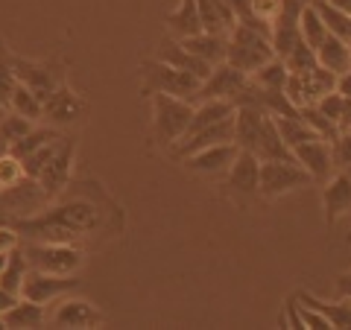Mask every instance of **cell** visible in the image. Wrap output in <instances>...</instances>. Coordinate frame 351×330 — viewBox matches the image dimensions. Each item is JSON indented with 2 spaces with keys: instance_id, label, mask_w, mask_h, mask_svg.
I'll list each match as a JSON object with an SVG mask.
<instances>
[{
  "instance_id": "24",
  "label": "cell",
  "mask_w": 351,
  "mask_h": 330,
  "mask_svg": "<svg viewBox=\"0 0 351 330\" xmlns=\"http://www.w3.org/2000/svg\"><path fill=\"white\" fill-rule=\"evenodd\" d=\"M167 27L173 29L176 38H191L202 32V21H199V9H196V0H182V6L176 12L167 15Z\"/></svg>"
},
{
  "instance_id": "27",
  "label": "cell",
  "mask_w": 351,
  "mask_h": 330,
  "mask_svg": "<svg viewBox=\"0 0 351 330\" xmlns=\"http://www.w3.org/2000/svg\"><path fill=\"white\" fill-rule=\"evenodd\" d=\"M27 272H29V260L24 255V249H12V251H9V257H6L3 272H0V287L21 295V287H24Z\"/></svg>"
},
{
  "instance_id": "40",
  "label": "cell",
  "mask_w": 351,
  "mask_h": 330,
  "mask_svg": "<svg viewBox=\"0 0 351 330\" xmlns=\"http://www.w3.org/2000/svg\"><path fill=\"white\" fill-rule=\"evenodd\" d=\"M281 3L284 0H252V15L272 27V21H276V15L281 12Z\"/></svg>"
},
{
  "instance_id": "10",
  "label": "cell",
  "mask_w": 351,
  "mask_h": 330,
  "mask_svg": "<svg viewBox=\"0 0 351 330\" xmlns=\"http://www.w3.org/2000/svg\"><path fill=\"white\" fill-rule=\"evenodd\" d=\"M80 287V278L76 275H50V272H38L29 269L24 278V287H21V299H29L36 304H50L53 299L71 292Z\"/></svg>"
},
{
  "instance_id": "32",
  "label": "cell",
  "mask_w": 351,
  "mask_h": 330,
  "mask_svg": "<svg viewBox=\"0 0 351 330\" xmlns=\"http://www.w3.org/2000/svg\"><path fill=\"white\" fill-rule=\"evenodd\" d=\"M32 129H36V123H32L29 117L12 112V108H9V114H6L3 120H0V135H3V138L9 140V147L18 144L21 138H27Z\"/></svg>"
},
{
  "instance_id": "41",
  "label": "cell",
  "mask_w": 351,
  "mask_h": 330,
  "mask_svg": "<svg viewBox=\"0 0 351 330\" xmlns=\"http://www.w3.org/2000/svg\"><path fill=\"white\" fill-rule=\"evenodd\" d=\"M316 108L325 114V117H331L334 123L339 126V108H343V94L339 91H331V94H325L319 103H316Z\"/></svg>"
},
{
  "instance_id": "5",
  "label": "cell",
  "mask_w": 351,
  "mask_h": 330,
  "mask_svg": "<svg viewBox=\"0 0 351 330\" xmlns=\"http://www.w3.org/2000/svg\"><path fill=\"white\" fill-rule=\"evenodd\" d=\"M29 269L50 275H76L82 266V251L73 243H29L24 249Z\"/></svg>"
},
{
  "instance_id": "28",
  "label": "cell",
  "mask_w": 351,
  "mask_h": 330,
  "mask_svg": "<svg viewBox=\"0 0 351 330\" xmlns=\"http://www.w3.org/2000/svg\"><path fill=\"white\" fill-rule=\"evenodd\" d=\"M276 126H278V135L281 140L287 144L290 149H295L299 144H307V140H316L319 135L304 123L302 117H276Z\"/></svg>"
},
{
  "instance_id": "22",
  "label": "cell",
  "mask_w": 351,
  "mask_h": 330,
  "mask_svg": "<svg viewBox=\"0 0 351 330\" xmlns=\"http://www.w3.org/2000/svg\"><path fill=\"white\" fill-rule=\"evenodd\" d=\"M295 299L307 307H313V310H319L328 322H331V327H348L351 330V299H346V295H339V301H325V299H316L311 292H299Z\"/></svg>"
},
{
  "instance_id": "42",
  "label": "cell",
  "mask_w": 351,
  "mask_h": 330,
  "mask_svg": "<svg viewBox=\"0 0 351 330\" xmlns=\"http://www.w3.org/2000/svg\"><path fill=\"white\" fill-rule=\"evenodd\" d=\"M12 249H18V231L12 228V225H0V251H12Z\"/></svg>"
},
{
  "instance_id": "30",
  "label": "cell",
  "mask_w": 351,
  "mask_h": 330,
  "mask_svg": "<svg viewBox=\"0 0 351 330\" xmlns=\"http://www.w3.org/2000/svg\"><path fill=\"white\" fill-rule=\"evenodd\" d=\"M299 117H302L304 123L311 126L322 140H328V144H334V140L339 138V126L334 123L331 117H325L316 105H302V108H299Z\"/></svg>"
},
{
  "instance_id": "3",
  "label": "cell",
  "mask_w": 351,
  "mask_h": 330,
  "mask_svg": "<svg viewBox=\"0 0 351 330\" xmlns=\"http://www.w3.org/2000/svg\"><path fill=\"white\" fill-rule=\"evenodd\" d=\"M269 59H276V50H272V41L269 36H263L258 29H249V27H234L228 32V53H226V62L232 68L243 71L246 76L255 73L261 64H267Z\"/></svg>"
},
{
  "instance_id": "7",
  "label": "cell",
  "mask_w": 351,
  "mask_h": 330,
  "mask_svg": "<svg viewBox=\"0 0 351 330\" xmlns=\"http://www.w3.org/2000/svg\"><path fill=\"white\" fill-rule=\"evenodd\" d=\"M199 85L202 79H196V76L173 68V64L161 59L147 68V91L152 94H173V97H182V100H191V97L199 94Z\"/></svg>"
},
{
  "instance_id": "33",
  "label": "cell",
  "mask_w": 351,
  "mask_h": 330,
  "mask_svg": "<svg viewBox=\"0 0 351 330\" xmlns=\"http://www.w3.org/2000/svg\"><path fill=\"white\" fill-rule=\"evenodd\" d=\"M59 138H62V135H59V131H53V129H32L27 138H21L18 144L9 147V152H12V155H18V158H24V155H29V152H36L38 147L53 144V140H59Z\"/></svg>"
},
{
  "instance_id": "37",
  "label": "cell",
  "mask_w": 351,
  "mask_h": 330,
  "mask_svg": "<svg viewBox=\"0 0 351 330\" xmlns=\"http://www.w3.org/2000/svg\"><path fill=\"white\" fill-rule=\"evenodd\" d=\"M15 85H18V76H15V68H12V53H9L3 47V41H0V100L9 103Z\"/></svg>"
},
{
  "instance_id": "44",
  "label": "cell",
  "mask_w": 351,
  "mask_h": 330,
  "mask_svg": "<svg viewBox=\"0 0 351 330\" xmlns=\"http://www.w3.org/2000/svg\"><path fill=\"white\" fill-rule=\"evenodd\" d=\"M18 299H21V295H15V292H9V290L0 287V316H3L6 310H12V307L18 304Z\"/></svg>"
},
{
  "instance_id": "29",
  "label": "cell",
  "mask_w": 351,
  "mask_h": 330,
  "mask_svg": "<svg viewBox=\"0 0 351 330\" xmlns=\"http://www.w3.org/2000/svg\"><path fill=\"white\" fill-rule=\"evenodd\" d=\"M287 64H284V59H269L267 64H261V68L255 73H249V79L261 85V88H269V91H284V82H287Z\"/></svg>"
},
{
  "instance_id": "50",
  "label": "cell",
  "mask_w": 351,
  "mask_h": 330,
  "mask_svg": "<svg viewBox=\"0 0 351 330\" xmlns=\"http://www.w3.org/2000/svg\"><path fill=\"white\" fill-rule=\"evenodd\" d=\"M6 114H9V103H6V100H0V120H3Z\"/></svg>"
},
{
  "instance_id": "21",
  "label": "cell",
  "mask_w": 351,
  "mask_h": 330,
  "mask_svg": "<svg viewBox=\"0 0 351 330\" xmlns=\"http://www.w3.org/2000/svg\"><path fill=\"white\" fill-rule=\"evenodd\" d=\"M299 79H302V88H304V100H307V105H316L325 94L337 91V73H331L328 68H322L319 62H316L313 68L302 71V73H299Z\"/></svg>"
},
{
  "instance_id": "43",
  "label": "cell",
  "mask_w": 351,
  "mask_h": 330,
  "mask_svg": "<svg viewBox=\"0 0 351 330\" xmlns=\"http://www.w3.org/2000/svg\"><path fill=\"white\" fill-rule=\"evenodd\" d=\"M351 129V97H343V108H339V131Z\"/></svg>"
},
{
  "instance_id": "18",
  "label": "cell",
  "mask_w": 351,
  "mask_h": 330,
  "mask_svg": "<svg viewBox=\"0 0 351 330\" xmlns=\"http://www.w3.org/2000/svg\"><path fill=\"white\" fill-rule=\"evenodd\" d=\"M82 114V100L76 97L68 85H59L47 100H44V120H50L53 126H68Z\"/></svg>"
},
{
  "instance_id": "19",
  "label": "cell",
  "mask_w": 351,
  "mask_h": 330,
  "mask_svg": "<svg viewBox=\"0 0 351 330\" xmlns=\"http://www.w3.org/2000/svg\"><path fill=\"white\" fill-rule=\"evenodd\" d=\"M53 322H56V327H100L106 322V316L91 301L71 299V301H62Z\"/></svg>"
},
{
  "instance_id": "2",
  "label": "cell",
  "mask_w": 351,
  "mask_h": 330,
  "mask_svg": "<svg viewBox=\"0 0 351 330\" xmlns=\"http://www.w3.org/2000/svg\"><path fill=\"white\" fill-rule=\"evenodd\" d=\"M234 144L255 152L261 161H295L293 149L284 144L276 117L258 105H237L234 112Z\"/></svg>"
},
{
  "instance_id": "17",
  "label": "cell",
  "mask_w": 351,
  "mask_h": 330,
  "mask_svg": "<svg viewBox=\"0 0 351 330\" xmlns=\"http://www.w3.org/2000/svg\"><path fill=\"white\" fill-rule=\"evenodd\" d=\"M261 184V158L249 149H237V155L228 167V187H234L237 193H258Z\"/></svg>"
},
{
  "instance_id": "52",
  "label": "cell",
  "mask_w": 351,
  "mask_h": 330,
  "mask_svg": "<svg viewBox=\"0 0 351 330\" xmlns=\"http://www.w3.org/2000/svg\"><path fill=\"white\" fill-rule=\"evenodd\" d=\"M346 44H348V47H351V24H348V36H346Z\"/></svg>"
},
{
  "instance_id": "13",
  "label": "cell",
  "mask_w": 351,
  "mask_h": 330,
  "mask_svg": "<svg viewBox=\"0 0 351 330\" xmlns=\"http://www.w3.org/2000/svg\"><path fill=\"white\" fill-rule=\"evenodd\" d=\"M293 158L302 164V167L311 173V179L316 181H328L331 179V173L337 170L334 167V152H331V144L322 138L316 140H307V144H299L293 149Z\"/></svg>"
},
{
  "instance_id": "26",
  "label": "cell",
  "mask_w": 351,
  "mask_h": 330,
  "mask_svg": "<svg viewBox=\"0 0 351 330\" xmlns=\"http://www.w3.org/2000/svg\"><path fill=\"white\" fill-rule=\"evenodd\" d=\"M299 27H302V38H304V44L311 47L313 53L322 47V41L331 36V29L325 27V21H322V15L316 12V6L307 0L304 3V9H302V18H299Z\"/></svg>"
},
{
  "instance_id": "34",
  "label": "cell",
  "mask_w": 351,
  "mask_h": 330,
  "mask_svg": "<svg viewBox=\"0 0 351 330\" xmlns=\"http://www.w3.org/2000/svg\"><path fill=\"white\" fill-rule=\"evenodd\" d=\"M311 3L316 6V12L322 15V21H325V27L334 32V36H339V38H346L348 36V24H351V18L346 15V12H339L337 6H331L328 0H311Z\"/></svg>"
},
{
  "instance_id": "45",
  "label": "cell",
  "mask_w": 351,
  "mask_h": 330,
  "mask_svg": "<svg viewBox=\"0 0 351 330\" xmlns=\"http://www.w3.org/2000/svg\"><path fill=\"white\" fill-rule=\"evenodd\" d=\"M287 318H290V327L304 330V327H302V316H299V301H295V299L287 301Z\"/></svg>"
},
{
  "instance_id": "15",
  "label": "cell",
  "mask_w": 351,
  "mask_h": 330,
  "mask_svg": "<svg viewBox=\"0 0 351 330\" xmlns=\"http://www.w3.org/2000/svg\"><path fill=\"white\" fill-rule=\"evenodd\" d=\"M158 59L161 62H167V64H173V68H179V71H184V73H191V76H196V79H208L211 76V64H208L205 59H199V56H193V53L184 47L182 41H173V38H164L161 41V47H158Z\"/></svg>"
},
{
  "instance_id": "36",
  "label": "cell",
  "mask_w": 351,
  "mask_h": 330,
  "mask_svg": "<svg viewBox=\"0 0 351 330\" xmlns=\"http://www.w3.org/2000/svg\"><path fill=\"white\" fill-rule=\"evenodd\" d=\"M27 175H24V167H21V158L12 155V152H6V155H0V190H12L15 184H21Z\"/></svg>"
},
{
  "instance_id": "23",
  "label": "cell",
  "mask_w": 351,
  "mask_h": 330,
  "mask_svg": "<svg viewBox=\"0 0 351 330\" xmlns=\"http://www.w3.org/2000/svg\"><path fill=\"white\" fill-rule=\"evenodd\" d=\"M316 59H319L322 68H328L331 73H346L351 68V47L346 44V38H339V36H328L322 41V47L316 50Z\"/></svg>"
},
{
  "instance_id": "4",
  "label": "cell",
  "mask_w": 351,
  "mask_h": 330,
  "mask_svg": "<svg viewBox=\"0 0 351 330\" xmlns=\"http://www.w3.org/2000/svg\"><path fill=\"white\" fill-rule=\"evenodd\" d=\"M193 112L196 108L188 100H182V97L156 94L152 97V126H156V135L164 144H176L188 131Z\"/></svg>"
},
{
  "instance_id": "48",
  "label": "cell",
  "mask_w": 351,
  "mask_h": 330,
  "mask_svg": "<svg viewBox=\"0 0 351 330\" xmlns=\"http://www.w3.org/2000/svg\"><path fill=\"white\" fill-rule=\"evenodd\" d=\"M328 3H331V6H337L339 12H346V15L351 18V0H328Z\"/></svg>"
},
{
  "instance_id": "51",
  "label": "cell",
  "mask_w": 351,
  "mask_h": 330,
  "mask_svg": "<svg viewBox=\"0 0 351 330\" xmlns=\"http://www.w3.org/2000/svg\"><path fill=\"white\" fill-rule=\"evenodd\" d=\"M6 257H9V251H6V255L0 251V272H3V266H6Z\"/></svg>"
},
{
  "instance_id": "16",
  "label": "cell",
  "mask_w": 351,
  "mask_h": 330,
  "mask_svg": "<svg viewBox=\"0 0 351 330\" xmlns=\"http://www.w3.org/2000/svg\"><path fill=\"white\" fill-rule=\"evenodd\" d=\"M322 205H325V219L328 225H337V219L351 214V175L337 173L325 181L322 190Z\"/></svg>"
},
{
  "instance_id": "55",
  "label": "cell",
  "mask_w": 351,
  "mask_h": 330,
  "mask_svg": "<svg viewBox=\"0 0 351 330\" xmlns=\"http://www.w3.org/2000/svg\"><path fill=\"white\" fill-rule=\"evenodd\" d=\"M348 131H351V129H348Z\"/></svg>"
},
{
  "instance_id": "12",
  "label": "cell",
  "mask_w": 351,
  "mask_h": 330,
  "mask_svg": "<svg viewBox=\"0 0 351 330\" xmlns=\"http://www.w3.org/2000/svg\"><path fill=\"white\" fill-rule=\"evenodd\" d=\"M71 170H73V140L62 138L59 149L53 152V158L44 164V170L38 173V179H36L41 184L44 196H56L59 190H64L68 181H71Z\"/></svg>"
},
{
  "instance_id": "14",
  "label": "cell",
  "mask_w": 351,
  "mask_h": 330,
  "mask_svg": "<svg viewBox=\"0 0 351 330\" xmlns=\"http://www.w3.org/2000/svg\"><path fill=\"white\" fill-rule=\"evenodd\" d=\"M237 149H240V147L234 144V140H226V144L205 147V149L193 152V155L182 158V161H184V167L193 170V173H208V175H214V173H226L228 167H232Z\"/></svg>"
},
{
  "instance_id": "39",
  "label": "cell",
  "mask_w": 351,
  "mask_h": 330,
  "mask_svg": "<svg viewBox=\"0 0 351 330\" xmlns=\"http://www.w3.org/2000/svg\"><path fill=\"white\" fill-rule=\"evenodd\" d=\"M331 152H334V167L337 170L351 167V131H339V138L331 144Z\"/></svg>"
},
{
  "instance_id": "6",
  "label": "cell",
  "mask_w": 351,
  "mask_h": 330,
  "mask_svg": "<svg viewBox=\"0 0 351 330\" xmlns=\"http://www.w3.org/2000/svg\"><path fill=\"white\" fill-rule=\"evenodd\" d=\"M311 173H307L299 161H261V184L258 193L267 199H276L290 190L311 184Z\"/></svg>"
},
{
  "instance_id": "46",
  "label": "cell",
  "mask_w": 351,
  "mask_h": 330,
  "mask_svg": "<svg viewBox=\"0 0 351 330\" xmlns=\"http://www.w3.org/2000/svg\"><path fill=\"white\" fill-rule=\"evenodd\" d=\"M337 295H346V299H351V272L337 275Z\"/></svg>"
},
{
  "instance_id": "1",
  "label": "cell",
  "mask_w": 351,
  "mask_h": 330,
  "mask_svg": "<svg viewBox=\"0 0 351 330\" xmlns=\"http://www.w3.org/2000/svg\"><path fill=\"white\" fill-rule=\"evenodd\" d=\"M6 225L18 231V237L29 243H76L103 225V216L88 202H62L32 216H12Z\"/></svg>"
},
{
  "instance_id": "9",
  "label": "cell",
  "mask_w": 351,
  "mask_h": 330,
  "mask_svg": "<svg viewBox=\"0 0 351 330\" xmlns=\"http://www.w3.org/2000/svg\"><path fill=\"white\" fill-rule=\"evenodd\" d=\"M12 68H15L18 82L27 85L41 103L62 85V68L53 62H29V59L12 56Z\"/></svg>"
},
{
  "instance_id": "11",
  "label": "cell",
  "mask_w": 351,
  "mask_h": 330,
  "mask_svg": "<svg viewBox=\"0 0 351 330\" xmlns=\"http://www.w3.org/2000/svg\"><path fill=\"white\" fill-rule=\"evenodd\" d=\"M246 82H249V76L243 73V71H237V68H232L228 62H223V64H214V71H211V76L199 85V100L205 103V100H237L240 94H243V88H246Z\"/></svg>"
},
{
  "instance_id": "31",
  "label": "cell",
  "mask_w": 351,
  "mask_h": 330,
  "mask_svg": "<svg viewBox=\"0 0 351 330\" xmlns=\"http://www.w3.org/2000/svg\"><path fill=\"white\" fill-rule=\"evenodd\" d=\"M9 108L18 112V114H24V117H29V120H38L44 114V103L29 91L27 85H21V82L15 85L12 97H9Z\"/></svg>"
},
{
  "instance_id": "47",
  "label": "cell",
  "mask_w": 351,
  "mask_h": 330,
  "mask_svg": "<svg viewBox=\"0 0 351 330\" xmlns=\"http://www.w3.org/2000/svg\"><path fill=\"white\" fill-rule=\"evenodd\" d=\"M337 91L343 94V97H351V68H348L346 73L337 76Z\"/></svg>"
},
{
  "instance_id": "20",
  "label": "cell",
  "mask_w": 351,
  "mask_h": 330,
  "mask_svg": "<svg viewBox=\"0 0 351 330\" xmlns=\"http://www.w3.org/2000/svg\"><path fill=\"white\" fill-rule=\"evenodd\" d=\"M182 44L193 53V56L205 59L211 68L214 64H223L226 53H228V36H223V32H199V36L182 38Z\"/></svg>"
},
{
  "instance_id": "38",
  "label": "cell",
  "mask_w": 351,
  "mask_h": 330,
  "mask_svg": "<svg viewBox=\"0 0 351 330\" xmlns=\"http://www.w3.org/2000/svg\"><path fill=\"white\" fill-rule=\"evenodd\" d=\"M316 62H319V59H316V53L307 47V44H299V47H295L290 56L284 59V64H287L290 73H302V71H307V68H313Z\"/></svg>"
},
{
  "instance_id": "54",
  "label": "cell",
  "mask_w": 351,
  "mask_h": 330,
  "mask_svg": "<svg viewBox=\"0 0 351 330\" xmlns=\"http://www.w3.org/2000/svg\"><path fill=\"white\" fill-rule=\"evenodd\" d=\"M348 243H351V234H348Z\"/></svg>"
},
{
  "instance_id": "25",
  "label": "cell",
  "mask_w": 351,
  "mask_h": 330,
  "mask_svg": "<svg viewBox=\"0 0 351 330\" xmlns=\"http://www.w3.org/2000/svg\"><path fill=\"white\" fill-rule=\"evenodd\" d=\"M3 322H6V327H15V330L41 327L44 325V304H36L29 299H18L12 310L3 313Z\"/></svg>"
},
{
  "instance_id": "8",
  "label": "cell",
  "mask_w": 351,
  "mask_h": 330,
  "mask_svg": "<svg viewBox=\"0 0 351 330\" xmlns=\"http://www.w3.org/2000/svg\"><path fill=\"white\" fill-rule=\"evenodd\" d=\"M307 0H284L281 3V12L272 21V32H269V41H272V50H276L278 59H287L290 53L304 44L302 38V27H299V18H302V9H304Z\"/></svg>"
},
{
  "instance_id": "53",
  "label": "cell",
  "mask_w": 351,
  "mask_h": 330,
  "mask_svg": "<svg viewBox=\"0 0 351 330\" xmlns=\"http://www.w3.org/2000/svg\"><path fill=\"white\" fill-rule=\"evenodd\" d=\"M6 327V322H3V316H0V330H3Z\"/></svg>"
},
{
  "instance_id": "35",
  "label": "cell",
  "mask_w": 351,
  "mask_h": 330,
  "mask_svg": "<svg viewBox=\"0 0 351 330\" xmlns=\"http://www.w3.org/2000/svg\"><path fill=\"white\" fill-rule=\"evenodd\" d=\"M59 144H62V138H59V140H53V144H44V147H38L36 152H29V155L21 158V167H24V175H27V179H38V173L44 170V164L53 158V152L59 149Z\"/></svg>"
},
{
  "instance_id": "49",
  "label": "cell",
  "mask_w": 351,
  "mask_h": 330,
  "mask_svg": "<svg viewBox=\"0 0 351 330\" xmlns=\"http://www.w3.org/2000/svg\"><path fill=\"white\" fill-rule=\"evenodd\" d=\"M6 152H9V140L0 135V155H6Z\"/></svg>"
}]
</instances>
